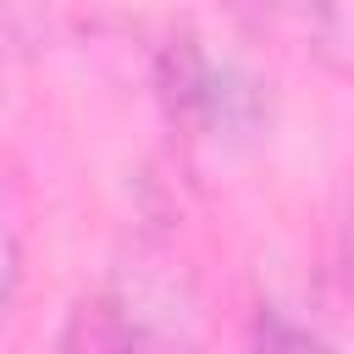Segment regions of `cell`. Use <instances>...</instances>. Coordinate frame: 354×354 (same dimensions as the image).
I'll return each instance as SVG.
<instances>
[{
  "mask_svg": "<svg viewBox=\"0 0 354 354\" xmlns=\"http://www.w3.org/2000/svg\"><path fill=\"white\" fill-rule=\"evenodd\" d=\"M160 88H166L171 116H183L205 138L254 133V122H260V88L238 66H227V61L216 66L199 50V39H171V50L160 61Z\"/></svg>",
  "mask_w": 354,
  "mask_h": 354,
  "instance_id": "cell-2",
  "label": "cell"
},
{
  "mask_svg": "<svg viewBox=\"0 0 354 354\" xmlns=\"http://www.w3.org/2000/svg\"><path fill=\"white\" fill-rule=\"evenodd\" d=\"M105 293L127 326L133 354H210L205 299H199L194 277L183 271V260H171L166 249H155V243L133 249V260L116 266Z\"/></svg>",
  "mask_w": 354,
  "mask_h": 354,
  "instance_id": "cell-1",
  "label": "cell"
},
{
  "mask_svg": "<svg viewBox=\"0 0 354 354\" xmlns=\"http://www.w3.org/2000/svg\"><path fill=\"white\" fill-rule=\"evenodd\" d=\"M55 354H133L127 326H122V315H116V304H111L105 288L83 293V299L66 310L61 337H55Z\"/></svg>",
  "mask_w": 354,
  "mask_h": 354,
  "instance_id": "cell-4",
  "label": "cell"
},
{
  "mask_svg": "<svg viewBox=\"0 0 354 354\" xmlns=\"http://www.w3.org/2000/svg\"><path fill=\"white\" fill-rule=\"evenodd\" d=\"M243 354H337L321 332H310L304 321L282 315L277 304H260L254 321H249V337H243Z\"/></svg>",
  "mask_w": 354,
  "mask_h": 354,
  "instance_id": "cell-5",
  "label": "cell"
},
{
  "mask_svg": "<svg viewBox=\"0 0 354 354\" xmlns=\"http://www.w3.org/2000/svg\"><path fill=\"white\" fill-rule=\"evenodd\" d=\"M227 6L243 22H254L260 33H277V39L299 44L326 72L348 66V33H343V6L337 0H227Z\"/></svg>",
  "mask_w": 354,
  "mask_h": 354,
  "instance_id": "cell-3",
  "label": "cell"
},
{
  "mask_svg": "<svg viewBox=\"0 0 354 354\" xmlns=\"http://www.w3.org/2000/svg\"><path fill=\"white\" fill-rule=\"evenodd\" d=\"M17 288H22V238H17L11 205L0 194V321L17 310Z\"/></svg>",
  "mask_w": 354,
  "mask_h": 354,
  "instance_id": "cell-6",
  "label": "cell"
}]
</instances>
